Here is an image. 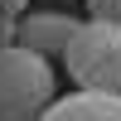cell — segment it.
Returning a JSON list of instances; mask_svg holds the SVG:
<instances>
[{"label": "cell", "instance_id": "obj_6", "mask_svg": "<svg viewBox=\"0 0 121 121\" xmlns=\"http://www.w3.org/2000/svg\"><path fill=\"white\" fill-rule=\"evenodd\" d=\"M0 10H5V15H15V19H19V15H24V10H29V0H0Z\"/></svg>", "mask_w": 121, "mask_h": 121}, {"label": "cell", "instance_id": "obj_3", "mask_svg": "<svg viewBox=\"0 0 121 121\" xmlns=\"http://www.w3.org/2000/svg\"><path fill=\"white\" fill-rule=\"evenodd\" d=\"M78 24L82 19L78 15H63V10H24V15L15 19V44H24V48H34V53H58L63 58V48H68V39L78 34Z\"/></svg>", "mask_w": 121, "mask_h": 121}, {"label": "cell", "instance_id": "obj_5", "mask_svg": "<svg viewBox=\"0 0 121 121\" xmlns=\"http://www.w3.org/2000/svg\"><path fill=\"white\" fill-rule=\"evenodd\" d=\"M87 10H92V19H116L121 24V0H87Z\"/></svg>", "mask_w": 121, "mask_h": 121}, {"label": "cell", "instance_id": "obj_2", "mask_svg": "<svg viewBox=\"0 0 121 121\" xmlns=\"http://www.w3.org/2000/svg\"><path fill=\"white\" fill-rule=\"evenodd\" d=\"M63 68L82 92H121V24L82 19L63 48Z\"/></svg>", "mask_w": 121, "mask_h": 121}, {"label": "cell", "instance_id": "obj_1", "mask_svg": "<svg viewBox=\"0 0 121 121\" xmlns=\"http://www.w3.org/2000/svg\"><path fill=\"white\" fill-rule=\"evenodd\" d=\"M53 68L24 44L0 48V121H39L53 102Z\"/></svg>", "mask_w": 121, "mask_h": 121}, {"label": "cell", "instance_id": "obj_4", "mask_svg": "<svg viewBox=\"0 0 121 121\" xmlns=\"http://www.w3.org/2000/svg\"><path fill=\"white\" fill-rule=\"evenodd\" d=\"M39 121H121V92H68L53 97Z\"/></svg>", "mask_w": 121, "mask_h": 121}]
</instances>
